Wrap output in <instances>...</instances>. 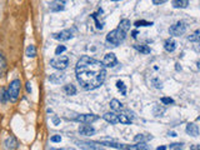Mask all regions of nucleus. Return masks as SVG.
I'll list each match as a JSON object with an SVG mask.
<instances>
[{"label": "nucleus", "mask_w": 200, "mask_h": 150, "mask_svg": "<svg viewBox=\"0 0 200 150\" xmlns=\"http://www.w3.org/2000/svg\"><path fill=\"white\" fill-rule=\"evenodd\" d=\"M5 68H6V60H5L4 54L0 52V77H2V74L4 73Z\"/></svg>", "instance_id": "obj_25"}, {"label": "nucleus", "mask_w": 200, "mask_h": 150, "mask_svg": "<svg viewBox=\"0 0 200 150\" xmlns=\"http://www.w3.org/2000/svg\"><path fill=\"white\" fill-rule=\"evenodd\" d=\"M110 106H111V109L114 111H120L123 109V104L119 102V100H116V99H113L111 100V102H110Z\"/></svg>", "instance_id": "obj_23"}, {"label": "nucleus", "mask_w": 200, "mask_h": 150, "mask_svg": "<svg viewBox=\"0 0 200 150\" xmlns=\"http://www.w3.org/2000/svg\"><path fill=\"white\" fill-rule=\"evenodd\" d=\"M160 102H161L163 104H165V105H170V104H174V99L164 96V98H161V99H160Z\"/></svg>", "instance_id": "obj_30"}, {"label": "nucleus", "mask_w": 200, "mask_h": 150, "mask_svg": "<svg viewBox=\"0 0 200 150\" xmlns=\"http://www.w3.org/2000/svg\"><path fill=\"white\" fill-rule=\"evenodd\" d=\"M198 120H200V116H199V118H198Z\"/></svg>", "instance_id": "obj_49"}, {"label": "nucleus", "mask_w": 200, "mask_h": 150, "mask_svg": "<svg viewBox=\"0 0 200 150\" xmlns=\"http://www.w3.org/2000/svg\"><path fill=\"white\" fill-rule=\"evenodd\" d=\"M65 50H66V48L64 46V45H58L56 46V49H55V55L58 56V55H60L61 53H64L65 52Z\"/></svg>", "instance_id": "obj_32"}, {"label": "nucleus", "mask_w": 200, "mask_h": 150, "mask_svg": "<svg viewBox=\"0 0 200 150\" xmlns=\"http://www.w3.org/2000/svg\"><path fill=\"white\" fill-rule=\"evenodd\" d=\"M20 89H21V81L19 79H14L9 88H8V94H9V100L13 103H15L16 100L19 99V95H20Z\"/></svg>", "instance_id": "obj_3"}, {"label": "nucleus", "mask_w": 200, "mask_h": 150, "mask_svg": "<svg viewBox=\"0 0 200 150\" xmlns=\"http://www.w3.org/2000/svg\"><path fill=\"white\" fill-rule=\"evenodd\" d=\"M118 119H119V123H121V124H131L130 115H127V114H118Z\"/></svg>", "instance_id": "obj_24"}, {"label": "nucleus", "mask_w": 200, "mask_h": 150, "mask_svg": "<svg viewBox=\"0 0 200 150\" xmlns=\"http://www.w3.org/2000/svg\"><path fill=\"white\" fill-rule=\"evenodd\" d=\"M116 88L121 91L123 95H127V88H125V85H124V83H123L121 80H118V81H116Z\"/></svg>", "instance_id": "obj_28"}, {"label": "nucleus", "mask_w": 200, "mask_h": 150, "mask_svg": "<svg viewBox=\"0 0 200 150\" xmlns=\"http://www.w3.org/2000/svg\"><path fill=\"white\" fill-rule=\"evenodd\" d=\"M118 28H120L121 30H124L125 33H127L130 29V20L129 19H123V20H120Z\"/></svg>", "instance_id": "obj_19"}, {"label": "nucleus", "mask_w": 200, "mask_h": 150, "mask_svg": "<svg viewBox=\"0 0 200 150\" xmlns=\"http://www.w3.org/2000/svg\"><path fill=\"white\" fill-rule=\"evenodd\" d=\"M128 150H139L136 145H131V146H128Z\"/></svg>", "instance_id": "obj_39"}, {"label": "nucleus", "mask_w": 200, "mask_h": 150, "mask_svg": "<svg viewBox=\"0 0 200 150\" xmlns=\"http://www.w3.org/2000/svg\"><path fill=\"white\" fill-rule=\"evenodd\" d=\"M196 65H198V68L200 69V60H198V63H196Z\"/></svg>", "instance_id": "obj_45"}, {"label": "nucleus", "mask_w": 200, "mask_h": 150, "mask_svg": "<svg viewBox=\"0 0 200 150\" xmlns=\"http://www.w3.org/2000/svg\"><path fill=\"white\" fill-rule=\"evenodd\" d=\"M164 48L168 53H173L175 49H177V41L174 39H168L165 43H164Z\"/></svg>", "instance_id": "obj_15"}, {"label": "nucleus", "mask_w": 200, "mask_h": 150, "mask_svg": "<svg viewBox=\"0 0 200 150\" xmlns=\"http://www.w3.org/2000/svg\"><path fill=\"white\" fill-rule=\"evenodd\" d=\"M169 135H170V136H177V134H175L174 131H169Z\"/></svg>", "instance_id": "obj_42"}, {"label": "nucleus", "mask_w": 200, "mask_h": 150, "mask_svg": "<svg viewBox=\"0 0 200 150\" xmlns=\"http://www.w3.org/2000/svg\"><path fill=\"white\" fill-rule=\"evenodd\" d=\"M153 136L152 135H144V134H138L135 138H134V141L136 143H146L149 140H152Z\"/></svg>", "instance_id": "obj_20"}, {"label": "nucleus", "mask_w": 200, "mask_h": 150, "mask_svg": "<svg viewBox=\"0 0 200 150\" xmlns=\"http://www.w3.org/2000/svg\"><path fill=\"white\" fill-rule=\"evenodd\" d=\"M103 118H104V120H106V121L110 123V124H118V123H119L118 114H116L115 111H108V113H105V114L103 115Z\"/></svg>", "instance_id": "obj_12"}, {"label": "nucleus", "mask_w": 200, "mask_h": 150, "mask_svg": "<svg viewBox=\"0 0 200 150\" xmlns=\"http://www.w3.org/2000/svg\"><path fill=\"white\" fill-rule=\"evenodd\" d=\"M125 36H127V33L124 30H121L120 28H116L114 30H111L108 35H106V41L110 43L111 45H119L125 40Z\"/></svg>", "instance_id": "obj_2"}, {"label": "nucleus", "mask_w": 200, "mask_h": 150, "mask_svg": "<svg viewBox=\"0 0 200 150\" xmlns=\"http://www.w3.org/2000/svg\"><path fill=\"white\" fill-rule=\"evenodd\" d=\"M190 150H200V145L199 144H194L190 146Z\"/></svg>", "instance_id": "obj_36"}, {"label": "nucleus", "mask_w": 200, "mask_h": 150, "mask_svg": "<svg viewBox=\"0 0 200 150\" xmlns=\"http://www.w3.org/2000/svg\"><path fill=\"white\" fill-rule=\"evenodd\" d=\"M131 34H133V38H136V36H138V34H139V33H138V30H134V31H133V33H131Z\"/></svg>", "instance_id": "obj_41"}, {"label": "nucleus", "mask_w": 200, "mask_h": 150, "mask_svg": "<svg viewBox=\"0 0 200 150\" xmlns=\"http://www.w3.org/2000/svg\"><path fill=\"white\" fill-rule=\"evenodd\" d=\"M8 100H9L8 90L5 88H2V90H0V103H2V104H6Z\"/></svg>", "instance_id": "obj_22"}, {"label": "nucleus", "mask_w": 200, "mask_h": 150, "mask_svg": "<svg viewBox=\"0 0 200 150\" xmlns=\"http://www.w3.org/2000/svg\"><path fill=\"white\" fill-rule=\"evenodd\" d=\"M124 150H128V148H124Z\"/></svg>", "instance_id": "obj_48"}, {"label": "nucleus", "mask_w": 200, "mask_h": 150, "mask_svg": "<svg viewBox=\"0 0 200 150\" xmlns=\"http://www.w3.org/2000/svg\"><path fill=\"white\" fill-rule=\"evenodd\" d=\"M189 5V0H173V8L175 9H185Z\"/></svg>", "instance_id": "obj_16"}, {"label": "nucleus", "mask_w": 200, "mask_h": 150, "mask_svg": "<svg viewBox=\"0 0 200 150\" xmlns=\"http://www.w3.org/2000/svg\"><path fill=\"white\" fill-rule=\"evenodd\" d=\"M63 91H64L66 95L73 96V95L77 94V88H75L73 84H68V85H64V86H63Z\"/></svg>", "instance_id": "obj_17"}, {"label": "nucleus", "mask_w": 200, "mask_h": 150, "mask_svg": "<svg viewBox=\"0 0 200 150\" xmlns=\"http://www.w3.org/2000/svg\"><path fill=\"white\" fill-rule=\"evenodd\" d=\"M77 80L85 90H94L103 85L106 78V70L102 61L91 56H81L75 66Z\"/></svg>", "instance_id": "obj_1"}, {"label": "nucleus", "mask_w": 200, "mask_h": 150, "mask_svg": "<svg viewBox=\"0 0 200 150\" xmlns=\"http://www.w3.org/2000/svg\"><path fill=\"white\" fill-rule=\"evenodd\" d=\"M102 63H103L104 66L114 68L118 64V59H116V56H115L114 53H108V54H105V56H104V59H103Z\"/></svg>", "instance_id": "obj_7"}, {"label": "nucleus", "mask_w": 200, "mask_h": 150, "mask_svg": "<svg viewBox=\"0 0 200 150\" xmlns=\"http://www.w3.org/2000/svg\"><path fill=\"white\" fill-rule=\"evenodd\" d=\"M111 2H120V0H111Z\"/></svg>", "instance_id": "obj_47"}, {"label": "nucleus", "mask_w": 200, "mask_h": 150, "mask_svg": "<svg viewBox=\"0 0 200 150\" xmlns=\"http://www.w3.org/2000/svg\"><path fill=\"white\" fill-rule=\"evenodd\" d=\"M166 2H168V0H153V4L154 5H160V4H164Z\"/></svg>", "instance_id": "obj_35"}, {"label": "nucleus", "mask_w": 200, "mask_h": 150, "mask_svg": "<svg viewBox=\"0 0 200 150\" xmlns=\"http://www.w3.org/2000/svg\"><path fill=\"white\" fill-rule=\"evenodd\" d=\"M53 123H54V124H55V125H58V124H59V123H60V120H59V119H58V118H53Z\"/></svg>", "instance_id": "obj_40"}, {"label": "nucleus", "mask_w": 200, "mask_h": 150, "mask_svg": "<svg viewBox=\"0 0 200 150\" xmlns=\"http://www.w3.org/2000/svg\"><path fill=\"white\" fill-rule=\"evenodd\" d=\"M183 145H184L183 143H173L169 145V148L174 149V150H180V149H183Z\"/></svg>", "instance_id": "obj_31"}, {"label": "nucleus", "mask_w": 200, "mask_h": 150, "mask_svg": "<svg viewBox=\"0 0 200 150\" xmlns=\"http://www.w3.org/2000/svg\"><path fill=\"white\" fill-rule=\"evenodd\" d=\"M50 65H52L54 69L58 70H64L65 68H68L69 65V58L65 55H58L54 59L50 60Z\"/></svg>", "instance_id": "obj_4"}, {"label": "nucleus", "mask_w": 200, "mask_h": 150, "mask_svg": "<svg viewBox=\"0 0 200 150\" xmlns=\"http://www.w3.org/2000/svg\"><path fill=\"white\" fill-rule=\"evenodd\" d=\"M99 144L105 145V146H109V148H115V149H124V148H125L124 144H120V143H116L115 140H109V139H103V140H100Z\"/></svg>", "instance_id": "obj_10"}, {"label": "nucleus", "mask_w": 200, "mask_h": 150, "mask_svg": "<svg viewBox=\"0 0 200 150\" xmlns=\"http://www.w3.org/2000/svg\"><path fill=\"white\" fill-rule=\"evenodd\" d=\"M25 55H27L28 58H35L36 56V49H35V46L33 44L28 45L27 50H25Z\"/></svg>", "instance_id": "obj_18"}, {"label": "nucleus", "mask_w": 200, "mask_h": 150, "mask_svg": "<svg viewBox=\"0 0 200 150\" xmlns=\"http://www.w3.org/2000/svg\"><path fill=\"white\" fill-rule=\"evenodd\" d=\"M194 50L196 53H200V43H196V45H194Z\"/></svg>", "instance_id": "obj_37"}, {"label": "nucleus", "mask_w": 200, "mask_h": 150, "mask_svg": "<svg viewBox=\"0 0 200 150\" xmlns=\"http://www.w3.org/2000/svg\"><path fill=\"white\" fill-rule=\"evenodd\" d=\"M53 38L55 40H59V41H66V40H70L73 38V31L71 30H61L59 33H55L53 34Z\"/></svg>", "instance_id": "obj_8"}, {"label": "nucleus", "mask_w": 200, "mask_h": 150, "mask_svg": "<svg viewBox=\"0 0 200 150\" xmlns=\"http://www.w3.org/2000/svg\"><path fill=\"white\" fill-rule=\"evenodd\" d=\"M136 146H138V149H139V150H150V149H149V146L146 145V143H139Z\"/></svg>", "instance_id": "obj_33"}, {"label": "nucleus", "mask_w": 200, "mask_h": 150, "mask_svg": "<svg viewBox=\"0 0 200 150\" xmlns=\"http://www.w3.org/2000/svg\"><path fill=\"white\" fill-rule=\"evenodd\" d=\"M134 25L136 28H140V27H152L153 23L152 21H145V20H138L134 23Z\"/></svg>", "instance_id": "obj_27"}, {"label": "nucleus", "mask_w": 200, "mask_h": 150, "mask_svg": "<svg viewBox=\"0 0 200 150\" xmlns=\"http://www.w3.org/2000/svg\"><path fill=\"white\" fill-rule=\"evenodd\" d=\"M5 146H6L8 149H15V148L18 146L16 139H15L14 136H9V138L5 140Z\"/></svg>", "instance_id": "obj_21"}, {"label": "nucleus", "mask_w": 200, "mask_h": 150, "mask_svg": "<svg viewBox=\"0 0 200 150\" xmlns=\"http://www.w3.org/2000/svg\"><path fill=\"white\" fill-rule=\"evenodd\" d=\"M199 36H200V31L198 30V31H195L194 34H191L190 36H188V40H189V41H198Z\"/></svg>", "instance_id": "obj_29"}, {"label": "nucleus", "mask_w": 200, "mask_h": 150, "mask_svg": "<svg viewBox=\"0 0 200 150\" xmlns=\"http://www.w3.org/2000/svg\"><path fill=\"white\" fill-rule=\"evenodd\" d=\"M135 49L141 54H149L150 53V48L148 45H135Z\"/></svg>", "instance_id": "obj_26"}, {"label": "nucleus", "mask_w": 200, "mask_h": 150, "mask_svg": "<svg viewBox=\"0 0 200 150\" xmlns=\"http://www.w3.org/2000/svg\"><path fill=\"white\" fill-rule=\"evenodd\" d=\"M186 134L191 135V136H198L199 135V128H198V125H195L194 123H190L186 125V129H185Z\"/></svg>", "instance_id": "obj_14"}, {"label": "nucleus", "mask_w": 200, "mask_h": 150, "mask_svg": "<svg viewBox=\"0 0 200 150\" xmlns=\"http://www.w3.org/2000/svg\"><path fill=\"white\" fill-rule=\"evenodd\" d=\"M98 119H99V116L95 115V114H81V115H78V116L74 118V120L80 121L83 124H91L93 121H95Z\"/></svg>", "instance_id": "obj_6"}, {"label": "nucleus", "mask_w": 200, "mask_h": 150, "mask_svg": "<svg viewBox=\"0 0 200 150\" xmlns=\"http://www.w3.org/2000/svg\"><path fill=\"white\" fill-rule=\"evenodd\" d=\"M50 141H52V143H60L61 141V136L60 135H54V136L50 138Z\"/></svg>", "instance_id": "obj_34"}, {"label": "nucleus", "mask_w": 200, "mask_h": 150, "mask_svg": "<svg viewBox=\"0 0 200 150\" xmlns=\"http://www.w3.org/2000/svg\"><path fill=\"white\" fill-rule=\"evenodd\" d=\"M50 150H64V149H54V148H53V149H50Z\"/></svg>", "instance_id": "obj_46"}, {"label": "nucleus", "mask_w": 200, "mask_h": 150, "mask_svg": "<svg viewBox=\"0 0 200 150\" xmlns=\"http://www.w3.org/2000/svg\"><path fill=\"white\" fill-rule=\"evenodd\" d=\"M65 79V74L64 73H55V74H52L49 77V80L52 81V83H54V84H60L63 80Z\"/></svg>", "instance_id": "obj_13"}, {"label": "nucleus", "mask_w": 200, "mask_h": 150, "mask_svg": "<svg viewBox=\"0 0 200 150\" xmlns=\"http://www.w3.org/2000/svg\"><path fill=\"white\" fill-rule=\"evenodd\" d=\"M27 91L28 93H31V86H30V83L29 81L27 83Z\"/></svg>", "instance_id": "obj_38"}, {"label": "nucleus", "mask_w": 200, "mask_h": 150, "mask_svg": "<svg viewBox=\"0 0 200 150\" xmlns=\"http://www.w3.org/2000/svg\"><path fill=\"white\" fill-rule=\"evenodd\" d=\"M185 30H186V25H185L184 21H178L177 24L171 25V27L169 28V33L171 35H174V36H180V35H183L185 33Z\"/></svg>", "instance_id": "obj_5"}, {"label": "nucleus", "mask_w": 200, "mask_h": 150, "mask_svg": "<svg viewBox=\"0 0 200 150\" xmlns=\"http://www.w3.org/2000/svg\"><path fill=\"white\" fill-rule=\"evenodd\" d=\"M65 4H66V0H54L50 4V11H53V13L63 11L65 9Z\"/></svg>", "instance_id": "obj_9"}, {"label": "nucleus", "mask_w": 200, "mask_h": 150, "mask_svg": "<svg viewBox=\"0 0 200 150\" xmlns=\"http://www.w3.org/2000/svg\"><path fill=\"white\" fill-rule=\"evenodd\" d=\"M175 65H177V70H181V66H180V65H179L178 63H177V64H175Z\"/></svg>", "instance_id": "obj_44"}, {"label": "nucleus", "mask_w": 200, "mask_h": 150, "mask_svg": "<svg viewBox=\"0 0 200 150\" xmlns=\"http://www.w3.org/2000/svg\"><path fill=\"white\" fill-rule=\"evenodd\" d=\"M79 134L80 135H84V136H90V135H94L95 134V129L90 125H80L79 127Z\"/></svg>", "instance_id": "obj_11"}, {"label": "nucleus", "mask_w": 200, "mask_h": 150, "mask_svg": "<svg viewBox=\"0 0 200 150\" xmlns=\"http://www.w3.org/2000/svg\"><path fill=\"white\" fill-rule=\"evenodd\" d=\"M158 150H166V146H159Z\"/></svg>", "instance_id": "obj_43"}]
</instances>
